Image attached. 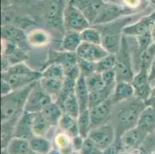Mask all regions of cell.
Listing matches in <instances>:
<instances>
[{"instance_id":"obj_6","label":"cell","mask_w":155,"mask_h":154,"mask_svg":"<svg viewBox=\"0 0 155 154\" xmlns=\"http://www.w3.org/2000/svg\"><path fill=\"white\" fill-rule=\"evenodd\" d=\"M53 102V97L45 92L37 82L28 97L24 111L30 113H41Z\"/></svg>"},{"instance_id":"obj_10","label":"cell","mask_w":155,"mask_h":154,"mask_svg":"<svg viewBox=\"0 0 155 154\" xmlns=\"http://www.w3.org/2000/svg\"><path fill=\"white\" fill-rule=\"evenodd\" d=\"M131 83L134 88L137 99L145 102L150 98L153 88L149 81L148 68L143 66L139 68V71L134 75Z\"/></svg>"},{"instance_id":"obj_40","label":"cell","mask_w":155,"mask_h":154,"mask_svg":"<svg viewBox=\"0 0 155 154\" xmlns=\"http://www.w3.org/2000/svg\"><path fill=\"white\" fill-rule=\"evenodd\" d=\"M77 64H78L80 73L84 77L96 72V63H92V62L79 58Z\"/></svg>"},{"instance_id":"obj_30","label":"cell","mask_w":155,"mask_h":154,"mask_svg":"<svg viewBox=\"0 0 155 154\" xmlns=\"http://www.w3.org/2000/svg\"><path fill=\"white\" fill-rule=\"evenodd\" d=\"M62 132L67 133L71 138L80 135L77 119L70 116L67 113H63L58 124Z\"/></svg>"},{"instance_id":"obj_16","label":"cell","mask_w":155,"mask_h":154,"mask_svg":"<svg viewBox=\"0 0 155 154\" xmlns=\"http://www.w3.org/2000/svg\"><path fill=\"white\" fill-rule=\"evenodd\" d=\"M33 113L24 111L15 126L14 137L30 139L34 136L32 131Z\"/></svg>"},{"instance_id":"obj_8","label":"cell","mask_w":155,"mask_h":154,"mask_svg":"<svg viewBox=\"0 0 155 154\" xmlns=\"http://www.w3.org/2000/svg\"><path fill=\"white\" fill-rule=\"evenodd\" d=\"M136 12V9L132 7L122 6L113 2H106L102 12L94 25L109 23L123 17L131 15Z\"/></svg>"},{"instance_id":"obj_50","label":"cell","mask_w":155,"mask_h":154,"mask_svg":"<svg viewBox=\"0 0 155 154\" xmlns=\"http://www.w3.org/2000/svg\"><path fill=\"white\" fill-rule=\"evenodd\" d=\"M49 154H63V153H62V152L60 151V149L56 146V147H53V149H52V151Z\"/></svg>"},{"instance_id":"obj_18","label":"cell","mask_w":155,"mask_h":154,"mask_svg":"<svg viewBox=\"0 0 155 154\" xmlns=\"http://www.w3.org/2000/svg\"><path fill=\"white\" fill-rule=\"evenodd\" d=\"M2 39L13 42L22 48V45L27 42V35L21 28L14 25H2Z\"/></svg>"},{"instance_id":"obj_1","label":"cell","mask_w":155,"mask_h":154,"mask_svg":"<svg viewBox=\"0 0 155 154\" xmlns=\"http://www.w3.org/2000/svg\"><path fill=\"white\" fill-rule=\"evenodd\" d=\"M36 83H32L24 88L13 90L12 93L2 97V104H1L2 122L9 120L17 122L19 116L24 112V108L29 93L35 87Z\"/></svg>"},{"instance_id":"obj_43","label":"cell","mask_w":155,"mask_h":154,"mask_svg":"<svg viewBox=\"0 0 155 154\" xmlns=\"http://www.w3.org/2000/svg\"><path fill=\"white\" fill-rule=\"evenodd\" d=\"M121 146H123L120 141V143L114 141V143L111 144L109 147L103 151V154H118L121 151Z\"/></svg>"},{"instance_id":"obj_29","label":"cell","mask_w":155,"mask_h":154,"mask_svg":"<svg viewBox=\"0 0 155 154\" xmlns=\"http://www.w3.org/2000/svg\"><path fill=\"white\" fill-rule=\"evenodd\" d=\"M63 81L64 80L41 77L39 83L45 92H46L52 97H55L57 99L63 88Z\"/></svg>"},{"instance_id":"obj_15","label":"cell","mask_w":155,"mask_h":154,"mask_svg":"<svg viewBox=\"0 0 155 154\" xmlns=\"http://www.w3.org/2000/svg\"><path fill=\"white\" fill-rule=\"evenodd\" d=\"M112 104L113 102L110 98L107 101L104 102V103L95 106L91 110H89L91 130L107 124L110 116Z\"/></svg>"},{"instance_id":"obj_46","label":"cell","mask_w":155,"mask_h":154,"mask_svg":"<svg viewBox=\"0 0 155 154\" xmlns=\"http://www.w3.org/2000/svg\"><path fill=\"white\" fill-rule=\"evenodd\" d=\"M155 80V57L152 61L150 67L149 69V81H150V84L152 82Z\"/></svg>"},{"instance_id":"obj_21","label":"cell","mask_w":155,"mask_h":154,"mask_svg":"<svg viewBox=\"0 0 155 154\" xmlns=\"http://www.w3.org/2000/svg\"><path fill=\"white\" fill-rule=\"evenodd\" d=\"M137 126L147 136L155 132V109L146 106L138 119Z\"/></svg>"},{"instance_id":"obj_27","label":"cell","mask_w":155,"mask_h":154,"mask_svg":"<svg viewBox=\"0 0 155 154\" xmlns=\"http://www.w3.org/2000/svg\"><path fill=\"white\" fill-rule=\"evenodd\" d=\"M41 113L52 126H58L60 119L64 113L60 106L54 101L47 106Z\"/></svg>"},{"instance_id":"obj_24","label":"cell","mask_w":155,"mask_h":154,"mask_svg":"<svg viewBox=\"0 0 155 154\" xmlns=\"http://www.w3.org/2000/svg\"><path fill=\"white\" fill-rule=\"evenodd\" d=\"M115 86H110V87H104L98 91L90 93L89 98V110L94 108L95 106L104 103V102L107 101L111 98V96L114 92Z\"/></svg>"},{"instance_id":"obj_20","label":"cell","mask_w":155,"mask_h":154,"mask_svg":"<svg viewBox=\"0 0 155 154\" xmlns=\"http://www.w3.org/2000/svg\"><path fill=\"white\" fill-rule=\"evenodd\" d=\"M134 95V88L131 83L126 81L117 82L111 96V100L113 104H118L130 100Z\"/></svg>"},{"instance_id":"obj_51","label":"cell","mask_w":155,"mask_h":154,"mask_svg":"<svg viewBox=\"0 0 155 154\" xmlns=\"http://www.w3.org/2000/svg\"><path fill=\"white\" fill-rule=\"evenodd\" d=\"M118 154H133V153H131V152H129L128 150H121Z\"/></svg>"},{"instance_id":"obj_41","label":"cell","mask_w":155,"mask_h":154,"mask_svg":"<svg viewBox=\"0 0 155 154\" xmlns=\"http://www.w3.org/2000/svg\"><path fill=\"white\" fill-rule=\"evenodd\" d=\"M80 154H103V151L96 146L94 143L90 138L84 139L82 149L80 151Z\"/></svg>"},{"instance_id":"obj_5","label":"cell","mask_w":155,"mask_h":154,"mask_svg":"<svg viewBox=\"0 0 155 154\" xmlns=\"http://www.w3.org/2000/svg\"><path fill=\"white\" fill-rule=\"evenodd\" d=\"M63 25L66 31H76L81 32L91 27V23L81 11L72 2L69 1L66 5L63 15Z\"/></svg>"},{"instance_id":"obj_14","label":"cell","mask_w":155,"mask_h":154,"mask_svg":"<svg viewBox=\"0 0 155 154\" xmlns=\"http://www.w3.org/2000/svg\"><path fill=\"white\" fill-rule=\"evenodd\" d=\"M76 53L80 59L92 63H97L110 54L102 45L91 44L87 42H82Z\"/></svg>"},{"instance_id":"obj_38","label":"cell","mask_w":155,"mask_h":154,"mask_svg":"<svg viewBox=\"0 0 155 154\" xmlns=\"http://www.w3.org/2000/svg\"><path fill=\"white\" fill-rule=\"evenodd\" d=\"M117 58L115 54L107 55L103 58L99 62L96 63V72L99 73H103L104 72L114 69L116 66Z\"/></svg>"},{"instance_id":"obj_39","label":"cell","mask_w":155,"mask_h":154,"mask_svg":"<svg viewBox=\"0 0 155 154\" xmlns=\"http://www.w3.org/2000/svg\"><path fill=\"white\" fill-rule=\"evenodd\" d=\"M137 39V46H138V52H139V56L141 53L145 52L149 49L150 46L153 44L152 41L151 34L150 32L143 34L140 36L136 37Z\"/></svg>"},{"instance_id":"obj_36","label":"cell","mask_w":155,"mask_h":154,"mask_svg":"<svg viewBox=\"0 0 155 154\" xmlns=\"http://www.w3.org/2000/svg\"><path fill=\"white\" fill-rule=\"evenodd\" d=\"M78 125L79 133L84 138H87L91 132V119H90V110H87L81 112L77 119Z\"/></svg>"},{"instance_id":"obj_33","label":"cell","mask_w":155,"mask_h":154,"mask_svg":"<svg viewBox=\"0 0 155 154\" xmlns=\"http://www.w3.org/2000/svg\"><path fill=\"white\" fill-rule=\"evenodd\" d=\"M62 109L65 113L68 114L73 118L77 119L80 114V108L75 93L67 97L62 105Z\"/></svg>"},{"instance_id":"obj_11","label":"cell","mask_w":155,"mask_h":154,"mask_svg":"<svg viewBox=\"0 0 155 154\" xmlns=\"http://www.w3.org/2000/svg\"><path fill=\"white\" fill-rule=\"evenodd\" d=\"M70 1L84 13L91 25H94L107 2L104 0H70Z\"/></svg>"},{"instance_id":"obj_19","label":"cell","mask_w":155,"mask_h":154,"mask_svg":"<svg viewBox=\"0 0 155 154\" xmlns=\"http://www.w3.org/2000/svg\"><path fill=\"white\" fill-rule=\"evenodd\" d=\"M147 136L142 133L137 126L124 131L121 136L120 142L122 146L127 149H136L143 142Z\"/></svg>"},{"instance_id":"obj_47","label":"cell","mask_w":155,"mask_h":154,"mask_svg":"<svg viewBox=\"0 0 155 154\" xmlns=\"http://www.w3.org/2000/svg\"><path fill=\"white\" fill-rule=\"evenodd\" d=\"M11 66H12V65L10 64L7 58L4 56H2V73L8 71Z\"/></svg>"},{"instance_id":"obj_22","label":"cell","mask_w":155,"mask_h":154,"mask_svg":"<svg viewBox=\"0 0 155 154\" xmlns=\"http://www.w3.org/2000/svg\"><path fill=\"white\" fill-rule=\"evenodd\" d=\"M75 96L77 99L80 108V113L89 110L90 92L87 87L85 77L82 75L77 79L75 87Z\"/></svg>"},{"instance_id":"obj_26","label":"cell","mask_w":155,"mask_h":154,"mask_svg":"<svg viewBox=\"0 0 155 154\" xmlns=\"http://www.w3.org/2000/svg\"><path fill=\"white\" fill-rule=\"evenodd\" d=\"M31 151L36 154H49L53 149V143L44 136H33L29 139Z\"/></svg>"},{"instance_id":"obj_37","label":"cell","mask_w":155,"mask_h":154,"mask_svg":"<svg viewBox=\"0 0 155 154\" xmlns=\"http://www.w3.org/2000/svg\"><path fill=\"white\" fill-rule=\"evenodd\" d=\"M42 77L44 78L57 79L64 80L65 70L64 68L59 64H51L46 66L41 70Z\"/></svg>"},{"instance_id":"obj_31","label":"cell","mask_w":155,"mask_h":154,"mask_svg":"<svg viewBox=\"0 0 155 154\" xmlns=\"http://www.w3.org/2000/svg\"><path fill=\"white\" fill-rule=\"evenodd\" d=\"M52 126L43 116L42 113H33V121H32V131L34 136H44L48 131L50 130Z\"/></svg>"},{"instance_id":"obj_13","label":"cell","mask_w":155,"mask_h":154,"mask_svg":"<svg viewBox=\"0 0 155 154\" xmlns=\"http://www.w3.org/2000/svg\"><path fill=\"white\" fill-rule=\"evenodd\" d=\"M155 22V11L150 15L143 17L140 20L127 25L123 30V34L126 36H140L143 34L151 32Z\"/></svg>"},{"instance_id":"obj_35","label":"cell","mask_w":155,"mask_h":154,"mask_svg":"<svg viewBox=\"0 0 155 154\" xmlns=\"http://www.w3.org/2000/svg\"><path fill=\"white\" fill-rule=\"evenodd\" d=\"M85 82L90 93L98 91L106 87L101 73L97 72L86 76Z\"/></svg>"},{"instance_id":"obj_32","label":"cell","mask_w":155,"mask_h":154,"mask_svg":"<svg viewBox=\"0 0 155 154\" xmlns=\"http://www.w3.org/2000/svg\"><path fill=\"white\" fill-rule=\"evenodd\" d=\"M55 144L63 154H71L74 151L72 144V138L63 132L56 134Z\"/></svg>"},{"instance_id":"obj_23","label":"cell","mask_w":155,"mask_h":154,"mask_svg":"<svg viewBox=\"0 0 155 154\" xmlns=\"http://www.w3.org/2000/svg\"><path fill=\"white\" fill-rule=\"evenodd\" d=\"M51 37L49 32L42 29H35L27 34V42L33 47H43L50 43Z\"/></svg>"},{"instance_id":"obj_49","label":"cell","mask_w":155,"mask_h":154,"mask_svg":"<svg viewBox=\"0 0 155 154\" xmlns=\"http://www.w3.org/2000/svg\"><path fill=\"white\" fill-rule=\"evenodd\" d=\"M150 34H151V38L152 41H153V43H155V22L153 25V28H152Z\"/></svg>"},{"instance_id":"obj_34","label":"cell","mask_w":155,"mask_h":154,"mask_svg":"<svg viewBox=\"0 0 155 154\" xmlns=\"http://www.w3.org/2000/svg\"><path fill=\"white\" fill-rule=\"evenodd\" d=\"M80 36L83 42L91 44L101 45L102 36L100 31L95 27H89L80 32Z\"/></svg>"},{"instance_id":"obj_4","label":"cell","mask_w":155,"mask_h":154,"mask_svg":"<svg viewBox=\"0 0 155 154\" xmlns=\"http://www.w3.org/2000/svg\"><path fill=\"white\" fill-rule=\"evenodd\" d=\"M126 37L127 36L124 35L120 49L115 54L117 58L115 71L117 82L126 81L131 83L135 73L132 64L131 51Z\"/></svg>"},{"instance_id":"obj_28","label":"cell","mask_w":155,"mask_h":154,"mask_svg":"<svg viewBox=\"0 0 155 154\" xmlns=\"http://www.w3.org/2000/svg\"><path fill=\"white\" fill-rule=\"evenodd\" d=\"M9 154H30L29 140L22 138L13 137L5 148Z\"/></svg>"},{"instance_id":"obj_25","label":"cell","mask_w":155,"mask_h":154,"mask_svg":"<svg viewBox=\"0 0 155 154\" xmlns=\"http://www.w3.org/2000/svg\"><path fill=\"white\" fill-rule=\"evenodd\" d=\"M62 46L64 51L70 53H77V49L82 43L80 32L76 31H66L63 34Z\"/></svg>"},{"instance_id":"obj_48","label":"cell","mask_w":155,"mask_h":154,"mask_svg":"<svg viewBox=\"0 0 155 154\" xmlns=\"http://www.w3.org/2000/svg\"><path fill=\"white\" fill-rule=\"evenodd\" d=\"M146 106H150L151 108L155 109V93L151 95L148 100H147L144 102Z\"/></svg>"},{"instance_id":"obj_53","label":"cell","mask_w":155,"mask_h":154,"mask_svg":"<svg viewBox=\"0 0 155 154\" xmlns=\"http://www.w3.org/2000/svg\"><path fill=\"white\" fill-rule=\"evenodd\" d=\"M71 154H80V152H78V151H73Z\"/></svg>"},{"instance_id":"obj_42","label":"cell","mask_w":155,"mask_h":154,"mask_svg":"<svg viewBox=\"0 0 155 154\" xmlns=\"http://www.w3.org/2000/svg\"><path fill=\"white\" fill-rule=\"evenodd\" d=\"M104 80L105 86L110 87V86H115L117 83V77H116V71L115 68L112 70H107V71L101 73Z\"/></svg>"},{"instance_id":"obj_44","label":"cell","mask_w":155,"mask_h":154,"mask_svg":"<svg viewBox=\"0 0 155 154\" xmlns=\"http://www.w3.org/2000/svg\"><path fill=\"white\" fill-rule=\"evenodd\" d=\"M84 139H85V138H84L80 135H78L77 136H74V137L72 138V144H73V147L74 151L80 152L81 150L83 145H84Z\"/></svg>"},{"instance_id":"obj_7","label":"cell","mask_w":155,"mask_h":154,"mask_svg":"<svg viewBox=\"0 0 155 154\" xmlns=\"http://www.w3.org/2000/svg\"><path fill=\"white\" fill-rule=\"evenodd\" d=\"M145 107L144 102L139 99L137 101L132 102L120 110L117 116L118 122L123 127H126V130L136 126L139 116Z\"/></svg>"},{"instance_id":"obj_12","label":"cell","mask_w":155,"mask_h":154,"mask_svg":"<svg viewBox=\"0 0 155 154\" xmlns=\"http://www.w3.org/2000/svg\"><path fill=\"white\" fill-rule=\"evenodd\" d=\"M87 137L100 149L104 151L115 141V132L114 128L107 123L91 130Z\"/></svg>"},{"instance_id":"obj_17","label":"cell","mask_w":155,"mask_h":154,"mask_svg":"<svg viewBox=\"0 0 155 154\" xmlns=\"http://www.w3.org/2000/svg\"><path fill=\"white\" fill-rule=\"evenodd\" d=\"M79 57L76 53H70L67 51L56 52L50 51L48 61L45 63L43 68L51 64H59L64 68V70L78 63Z\"/></svg>"},{"instance_id":"obj_45","label":"cell","mask_w":155,"mask_h":154,"mask_svg":"<svg viewBox=\"0 0 155 154\" xmlns=\"http://www.w3.org/2000/svg\"><path fill=\"white\" fill-rule=\"evenodd\" d=\"M1 87H2V90H1L2 97L7 95V94H9L13 91L12 86L9 84V82L6 81L4 79H2V81H1Z\"/></svg>"},{"instance_id":"obj_2","label":"cell","mask_w":155,"mask_h":154,"mask_svg":"<svg viewBox=\"0 0 155 154\" xmlns=\"http://www.w3.org/2000/svg\"><path fill=\"white\" fill-rule=\"evenodd\" d=\"M132 21L131 15L125 16L114 22L103 25H95L102 36L103 47L110 54H116L120 49L123 38V30Z\"/></svg>"},{"instance_id":"obj_52","label":"cell","mask_w":155,"mask_h":154,"mask_svg":"<svg viewBox=\"0 0 155 154\" xmlns=\"http://www.w3.org/2000/svg\"><path fill=\"white\" fill-rule=\"evenodd\" d=\"M12 2H22L23 0H10Z\"/></svg>"},{"instance_id":"obj_3","label":"cell","mask_w":155,"mask_h":154,"mask_svg":"<svg viewBox=\"0 0 155 154\" xmlns=\"http://www.w3.org/2000/svg\"><path fill=\"white\" fill-rule=\"evenodd\" d=\"M41 71H36L24 63L12 65L9 70L2 73V79L9 82L13 90H19L39 81Z\"/></svg>"},{"instance_id":"obj_9","label":"cell","mask_w":155,"mask_h":154,"mask_svg":"<svg viewBox=\"0 0 155 154\" xmlns=\"http://www.w3.org/2000/svg\"><path fill=\"white\" fill-rule=\"evenodd\" d=\"M64 0H50L45 12V19L49 27L59 31H65L63 15L65 10Z\"/></svg>"}]
</instances>
